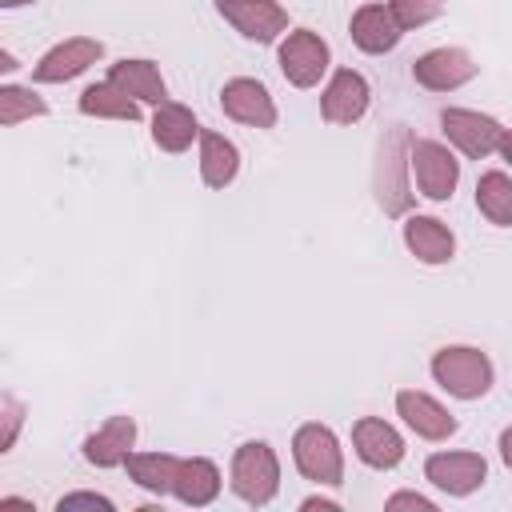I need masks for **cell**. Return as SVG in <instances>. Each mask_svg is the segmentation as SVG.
<instances>
[{
    "instance_id": "obj_24",
    "label": "cell",
    "mask_w": 512,
    "mask_h": 512,
    "mask_svg": "<svg viewBox=\"0 0 512 512\" xmlns=\"http://www.w3.org/2000/svg\"><path fill=\"white\" fill-rule=\"evenodd\" d=\"M80 112L84 116H104V120H140V100L124 96L116 84H88L80 92Z\"/></svg>"
},
{
    "instance_id": "obj_33",
    "label": "cell",
    "mask_w": 512,
    "mask_h": 512,
    "mask_svg": "<svg viewBox=\"0 0 512 512\" xmlns=\"http://www.w3.org/2000/svg\"><path fill=\"white\" fill-rule=\"evenodd\" d=\"M16 68H20V60H16L12 52H4V48H0V76H4V72H16Z\"/></svg>"
},
{
    "instance_id": "obj_17",
    "label": "cell",
    "mask_w": 512,
    "mask_h": 512,
    "mask_svg": "<svg viewBox=\"0 0 512 512\" xmlns=\"http://www.w3.org/2000/svg\"><path fill=\"white\" fill-rule=\"evenodd\" d=\"M136 444V420L132 416H108L100 432H92L84 440V460L96 468H120L124 456Z\"/></svg>"
},
{
    "instance_id": "obj_16",
    "label": "cell",
    "mask_w": 512,
    "mask_h": 512,
    "mask_svg": "<svg viewBox=\"0 0 512 512\" xmlns=\"http://www.w3.org/2000/svg\"><path fill=\"white\" fill-rule=\"evenodd\" d=\"M400 36H404V28L388 12V4H364V8H356V16H352V44L360 52H372V56L392 52L400 44Z\"/></svg>"
},
{
    "instance_id": "obj_28",
    "label": "cell",
    "mask_w": 512,
    "mask_h": 512,
    "mask_svg": "<svg viewBox=\"0 0 512 512\" xmlns=\"http://www.w3.org/2000/svg\"><path fill=\"white\" fill-rule=\"evenodd\" d=\"M388 12L400 28H420L444 12V0H388Z\"/></svg>"
},
{
    "instance_id": "obj_10",
    "label": "cell",
    "mask_w": 512,
    "mask_h": 512,
    "mask_svg": "<svg viewBox=\"0 0 512 512\" xmlns=\"http://www.w3.org/2000/svg\"><path fill=\"white\" fill-rule=\"evenodd\" d=\"M424 476L448 496H468L484 484L488 464L480 452H432L424 460Z\"/></svg>"
},
{
    "instance_id": "obj_21",
    "label": "cell",
    "mask_w": 512,
    "mask_h": 512,
    "mask_svg": "<svg viewBox=\"0 0 512 512\" xmlns=\"http://www.w3.org/2000/svg\"><path fill=\"white\" fill-rule=\"evenodd\" d=\"M200 136V124L192 116V108L176 104V100H160L152 112V140L164 152H184L192 140Z\"/></svg>"
},
{
    "instance_id": "obj_8",
    "label": "cell",
    "mask_w": 512,
    "mask_h": 512,
    "mask_svg": "<svg viewBox=\"0 0 512 512\" xmlns=\"http://www.w3.org/2000/svg\"><path fill=\"white\" fill-rule=\"evenodd\" d=\"M216 12L256 44H272L288 28V12L276 0H216Z\"/></svg>"
},
{
    "instance_id": "obj_2",
    "label": "cell",
    "mask_w": 512,
    "mask_h": 512,
    "mask_svg": "<svg viewBox=\"0 0 512 512\" xmlns=\"http://www.w3.org/2000/svg\"><path fill=\"white\" fill-rule=\"evenodd\" d=\"M432 376L444 392L460 396V400H476L492 388V360L480 352V348H468V344H452V348H440L432 356Z\"/></svg>"
},
{
    "instance_id": "obj_9",
    "label": "cell",
    "mask_w": 512,
    "mask_h": 512,
    "mask_svg": "<svg viewBox=\"0 0 512 512\" xmlns=\"http://www.w3.org/2000/svg\"><path fill=\"white\" fill-rule=\"evenodd\" d=\"M100 56H104V44H100V40H92V36H72V40L56 44V48H48V52L40 56V64L32 68V80H36V84H64V80L88 72Z\"/></svg>"
},
{
    "instance_id": "obj_6",
    "label": "cell",
    "mask_w": 512,
    "mask_h": 512,
    "mask_svg": "<svg viewBox=\"0 0 512 512\" xmlns=\"http://www.w3.org/2000/svg\"><path fill=\"white\" fill-rule=\"evenodd\" d=\"M408 168L416 172V188L428 200H448L460 180V160L440 140H412L408 144Z\"/></svg>"
},
{
    "instance_id": "obj_31",
    "label": "cell",
    "mask_w": 512,
    "mask_h": 512,
    "mask_svg": "<svg viewBox=\"0 0 512 512\" xmlns=\"http://www.w3.org/2000/svg\"><path fill=\"white\" fill-rule=\"evenodd\" d=\"M300 508H304V512H316V508H320V512H340V504H336V500H324V496H308Z\"/></svg>"
},
{
    "instance_id": "obj_32",
    "label": "cell",
    "mask_w": 512,
    "mask_h": 512,
    "mask_svg": "<svg viewBox=\"0 0 512 512\" xmlns=\"http://www.w3.org/2000/svg\"><path fill=\"white\" fill-rule=\"evenodd\" d=\"M500 456H504V464H512V428L500 432Z\"/></svg>"
},
{
    "instance_id": "obj_34",
    "label": "cell",
    "mask_w": 512,
    "mask_h": 512,
    "mask_svg": "<svg viewBox=\"0 0 512 512\" xmlns=\"http://www.w3.org/2000/svg\"><path fill=\"white\" fill-rule=\"evenodd\" d=\"M0 508H32V500H24V496H8V500H0Z\"/></svg>"
},
{
    "instance_id": "obj_12",
    "label": "cell",
    "mask_w": 512,
    "mask_h": 512,
    "mask_svg": "<svg viewBox=\"0 0 512 512\" xmlns=\"http://www.w3.org/2000/svg\"><path fill=\"white\" fill-rule=\"evenodd\" d=\"M220 108H224V116H232L240 124H252V128H272L276 124V104H272L268 88L260 80H248V76H236L220 88Z\"/></svg>"
},
{
    "instance_id": "obj_20",
    "label": "cell",
    "mask_w": 512,
    "mask_h": 512,
    "mask_svg": "<svg viewBox=\"0 0 512 512\" xmlns=\"http://www.w3.org/2000/svg\"><path fill=\"white\" fill-rule=\"evenodd\" d=\"M108 84H116L124 96L132 100H148V104H160L168 100V88H164V76L152 60H116L108 68Z\"/></svg>"
},
{
    "instance_id": "obj_5",
    "label": "cell",
    "mask_w": 512,
    "mask_h": 512,
    "mask_svg": "<svg viewBox=\"0 0 512 512\" xmlns=\"http://www.w3.org/2000/svg\"><path fill=\"white\" fill-rule=\"evenodd\" d=\"M280 488V464H276V452L264 444V440H248L236 448L232 456V492L244 500V504H268Z\"/></svg>"
},
{
    "instance_id": "obj_26",
    "label": "cell",
    "mask_w": 512,
    "mask_h": 512,
    "mask_svg": "<svg viewBox=\"0 0 512 512\" xmlns=\"http://www.w3.org/2000/svg\"><path fill=\"white\" fill-rule=\"evenodd\" d=\"M48 112V100L36 96L32 88L24 84H0V124H24L32 116H44Z\"/></svg>"
},
{
    "instance_id": "obj_11",
    "label": "cell",
    "mask_w": 512,
    "mask_h": 512,
    "mask_svg": "<svg viewBox=\"0 0 512 512\" xmlns=\"http://www.w3.org/2000/svg\"><path fill=\"white\" fill-rule=\"evenodd\" d=\"M480 72V64H472V56L464 48H432L412 64V80L428 92H452L460 84H468Z\"/></svg>"
},
{
    "instance_id": "obj_13",
    "label": "cell",
    "mask_w": 512,
    "mask_h": 512,
    "mask_svg": "<svg viewBox=\"0 0 512 512\" xmlns=\"http://www.w3.org/2000/svg\"><path fill=\"white\" fill-rule=\"evenodd\" d=\"M368 100H372L368 80L360 72H352V68H340L328 80L324 96H320V112H324L328 124H356L368 112Z\"/></svg>"
},
{
    "instance_id": "obj_7",
    "label": "cell",
    "mask_w": 512,
    "mask_h": 512,
    "mask_svg": "<svg viewBox=\"0 0 512 512\" xmlns=\"http://www.w3.org/2000/svg\"><path fill=\"white\" fill-rule=\"evenodd\" d=\"M328 64H332V52L312 28H296L280 40V72L288 76V84L312 88V84H320Z\"/></svg>"
},
{
    "instance_id": "obj_3",
    "label": "cell",
    "mask_w": 512,
    "mask_h": 512,
    "mask_svg": "<svg viewBox=\"0 0 512 512\" xmlns=\"http://www.w3.org/2000/svg\"><path fill=\"white\" fill-rule=\"evenodd\" d=\"M292 460L300 468L304 480L312 484H328L336 488L344 480V456H340V440L328 424H300L292 436Z\"/></svg>"
},
{
    "instance_id": "obj_25",
    "label": "cell",
    "mask_w": 512,
    "mask_h": 512,
    "mask_svg": "<svg viewBox=\"0 0 512 512\" xmlns=\"http://www.w3.org/2000/svg\"><path fill=\"white\" fill-rule=\"evenodd\" d=\"M476 208L496 228H508L512 224V180L504 172H484L476 184Z\"/></svg>"
},
{
    "instance_id": "obj_30",
    "label": "cell",
    "mask_w": 512,
    "mask_h": 512,
    "mask_svg": "<svg viewBox=\"0 0 512 512\" xmlns=\"http://www.w3.org/2000/svg\"><path fill=\"white\" fill-rule=\"evenodd\" d=\"M388 512H396V508H416V512H436V504L428 500V496H416V492H396V496H388V504H384Z\"/></svg>"
},
{
    "instance_id": "obj_4",
    "label": "cell",
    "mask_w": 512,
    "mask_h": 512,
    "mask_svg": "<svg viewBox=\"0 0 512 512\" xmlns=\"http://www.w3.org/2000/svg\"><path fill=\"white\" fill-rule=\"evenodd\" d=\"M440 128L444 136L472 160H484L492 152L500 156H512V140H508V128L492 116H480V112H468V108H444L440 112Z\"/></svg>"
},
{
    "instance_id": "obj_23",
    "label": "cell",
    "mask_w": 512,
    "mask_h": 512,
    "mask_svg": "<svg viewBox=\"0 0 512 512\" xmlns=\"http://www.w3.org/2000/svg\"><path fill=\"white\" fill-rule=\"evenodd\" d=\"M176 464H180V456H172V452H128V456H124V468H128V476H132L140 488L156 492V496L172 492V476H176Z\"/></svg>"
},
{
    "instance_id": "obj_19",
    "label": "cell",
    "mask_w": 512,
    "mask_h": 512,
    "mask_svg": "<svg viewBox=\"0 0 512 512\" xmlns=\"http://www.w3.org/2000/svg\"><path fill=\"white\" fill-rule=\"evenodd\" d=\"M172 492H176L180 504H192V508L212 504L216 492H220V472H216V464L204 460V456L180 460V464H176V476H172Z\"/></svg>"
},
{
    "instance_id": "obj_14",
    "label": "cell",
    "mask_w": 512,
    "mask_h": 512,
    "mask_svg": "<svg viewBox=\"0 0 512 512\" xmlns=\"http://www.w3.org/2000/svg\"><path fill=\"white\" fill-rule=\"evenodd\" d=\"M352 448L368 468H396L404 460V440L400 432L380 420V416H360L352 424Z\"/></svg>"
},
{
    "instance_id": "obj_18",
    "label": "cell",
    "mask_w": 512,
    "mask_h": 512,
    "mask_svg": "<svg viewBox=\"0 0 512 512\" xmlns=\"http://www.w3.org/2000/svg\"><path fill=\"white\" fill-rule=\"evenodd\" d=\"M404 244H408V252H412L416 260H424V264H448L452 252H456L452 228H448L444 220H436V216H408V224H404Z\"/></svg>"
},
{
    "instance_id": "obj_35",
    "label": "cell",
    "mask_w": 512,
    "mask_h": 512,
    "mask_svg": "<svg viewBox=\"0 0 512 512\" xmlns=\"http://www.w3.org/2000/svg\"><path fill=\"white\" fill-rule=\"evenodd\" d=\"M24 4H36V0H0V8H24Z\"/></svg>"
},
{
    "instance_id": "obj_22",
    "label": "cell",
    "mask_w": 512,
    "mask_h": 512,
    "mask_svg": "<svg viewBox=\"0 0 512 512\" xmlns=\"http://www.w3.org/2000/svg\"><path fill=\"white\" fill-rule=\"evenodd\" d=\"M240 168V152L232 140H224L220 132H200V176L208 188H224L236 180Z\"/></svg>"
},
{
    "instance_id": "obj_29",
    "label": "cell",
    "mask_w": 512,
    "mask_h": 512,
    "mask_svg": "<svg viewBox=\"0 0 512 512\" xmlns=\"http://www.w3.org/2000/svg\"><path fill=\"white\" fill-rule=\"evenodd\" d=\"M56 508H60V512H72V508H100V512H112V500H108V496H96V492H72V496H60Z\"/></svg>"
},
{
    "instance_id": "obj_27",
    "label": "cell",
    "mask_w": 512,
    "mask_h": 512,
    "mask_svg": "<svg viewBox=\"0 0 512 512\" xmlns=\"http://www.w3.org/2000/svg\"><path fill=\"white\" fill-rule=\"evenodd\" d=\"M24 416H28L24 400H20V396H12V392H0V456H4V452H12V444L20 440Z\"/></svg>"
},
{
    "instance_id": "obj_15",
    "label": "cell",
    "mask_w": 512,
    "mask_h": 512,
    "mask_svg": "<svg viewBox=\"0 0 512 512\" xmlns=\"http://www.w3.org/2000/svg\"><path fill=\"white\" fill-rule=\"evenodd\" d=\"M396 412H400L404 424H408L416 436H424V440H448V436L456 432V416H452L444 404H436L428 392H416V388L396 392Z\"/></svg>"
},
{
    "instance_id": "obj_1",
    "label": "cell",
    "mask_w": 512,
    "mask_h": 512,
    "mask_svg": "<svg viewBox=\"0 0 512 512\" xmlns=\"http://www.w3.org/2000/svg\"><path fill=\"white\" fill-rule=\"evenodd\" d=\"M408 144H412V132L404 124H392L380 136L372 192H376V204L384 208V216H404L412 208V188H408V176H404L408 172Z\"/></svg>"
}]
</instances>
